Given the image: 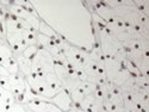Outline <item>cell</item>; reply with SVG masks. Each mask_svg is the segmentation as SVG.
<instances>
[{"instance_id": "10", "label": "cell", "mask_w": 149, "mask_h": 112, "mask_svg": "<svg viewBox=\"0 0 149 112\" xmlns=\"http://www.w3.org/2000/svg\"><path fill=\"white\" fill-rule=\"evenodd\" d=\"M37 51H38V47L37 45H29L25 50L23 51V56H25V57H28V58H30V60H32L33 58V56L37 54Z\"/></svg>"}, {"instance_id": "12", "label": "cell", "mask_w": 149, "mask_h": 112, "mask_svg": "<svg viewBox=\"0 0 149 112\" xmlns=\"http://www.w3.org/2000/svg\"><path fill=\"white\" fill-rule=\"evenodd\" d=\"M3 7H4V6H3V4H1V3H0V10H1Z\"/></svg>"}, {"instance_id": "8", "label": "cell", "mask_w": 149, "mask_h": 112, "mask_svg": "<svg viewBox=\"0 0 149 112\" xmlns=\"http://www.w3.org/2000/svg\"><path fill=\"white\" fill-rule=\"evenodd\" d=\"M16 58H17V63H18V67H19V73H22L24 77H28L29 74L32 72V62L30 58L23 56L22 54L20 55H16Z\"/></svg>"}, {"instance_id": "7", "label": "cell", "mask_w": 149, "mask_h": 112, "mask_svg": "<svg viewBox=\"0 0 149 112\" xmlns=\"http://www.w3.org/2000/svg\"><path fill=\"white\" fill-rule=\"evenodd\" d=\"M26 110L29 111H37V112H63L61 109H58L56 105L49 103V102H44V100H40V99H32L29 103L24 104Z\"/></svg>"}, {"instance_id": "1", "label": "cell", "mask_w": 149, "mask_h": 112, "mask_svg": "<svg viewBox=\"0 0 149 112\" xmlns=\"http://www.w3.org/2000/svg\"><path fill=\"white\" fill-rule=\"evenodd\" d=\"M38 18L70 45L91 51L97 45L92 12L79 0H32Z\"/></svg>"}, {"instance_id": "3", "label": "cell", "mask_w": 149, "mask_h": 112, "mask_svg": "<svg viewBox=\"0 0 149 112\" xmlns=\"http://www.w3.org/2000/svg\"><path fill=\"white\" fill-rule=\"evenodd\" d=\"M128 58H113V57H105L104 56V69L105 75L109 83L120 87L131 75L127 68Z\"/></svg>"}, {"instance_id": "11", "label": "cell", "mask_w": 149, "mask_h": 112, "mask_svg": "<svg viewBox=\"0 0 149 112\" xmlns=\"http://www.w3.org/2000/svg\"><path fill=\"white\" fill-rule=\"evenodd\" d=\"M67 112H79V109H78V107H75V106L73 105V107H72L69 111H67Z\"/></svg>"}, {"instance_id": "5", "label": "cell", "mask_w": 149, "mask_h": 112, "mask_svg": "<svg viewBox=\"0 0 149 112\" xmlns=\"http://www.w3.org/2000/svg\"><path fill=\"white\" fill-rule=\"evenodd\" d=\"M8 85H10V90L8 91L13 94V97L16 98V102L20 103L24 93H25L26 86H28L25 77H24L22 73L11 74L10 78H8Z\"/></svg>"}, {"instance_id": "6", "label": "cell", "mask_w": 149, "mask_h": 112, "mask_svg": "<svg viewBox=\"0 0 149 112\" xmlns=\"http://www.w3.org/2000/svg\"><path fill=\"white\" fill-rule=\"evenodd\" d=\"M77 107H79L86 112H103V110H104L103 109V102L99 100L93 93L85 95L84 99L80 102V104L77 105Z\"/></svg>"}, {"instance_id": "9", "label": "cell", "mask_w": 149, "mask_h": 112, "mask_svg": "<svg viewBox=\"0 0 149 112\" xmlns=\"http://www.w3.org/2000/svg\"><path fill=\"white\" fill-rule=\"evenodd\" d=\"M134 4L141 13H143L147 17L149 16V1H147V0H136V1H134Z\"/></svg>"}, {"instance_id": "2", "label": "cell", "mask_w": 149, "mask_h": 112, "mask_svg": "<svg viewBox=\"0 0 149 112\" xmlns=\"http://www.w3.org/2000/svg\"><path fill=\"white\" fill-rule=\"evenodd\" d=\"M4 25H5L6 43L10 45L15 55L23 54V51L29 47L23 37V30H24L23 26L18 23L17 18L13 15H11L10 12L6 17Z\"/></svg>"}, {"instance_id": "4", "label": "cell", "mask_w": 149, "mask_h": 112, "mask_svg": "<svg viewBox=\"0 0 149 112\" xmlns=\"http://www.w3.org/2000/svg\"><path fill=\"white\" fill-rule=\"evenodd\" d=\"M33 99H40V100H44V102H49L54 105H56L58 109H61L63 112H67L69 111L72 107H73V102H72V98H70V94L63 88L61 92H58L55 97L53 98H44L42 95H38V94H35L33 93Z\"/></svg>"}]
</instances>
